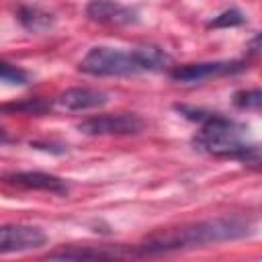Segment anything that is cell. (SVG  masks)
I'll return each instance as SVG.
<instances>
[{"label": "cell", "mask_w": 262, "mask_h": 262, "mask_svg": "<svg viewBox=\"0 0 262 262\" xmlns=\"http://www.w3.org/2000/svg\"><path fill=\"white\" fill-rule=\"evenodd\" d=\"M0 82L12 84V86H23V84L29 82V74L23 72L16 66H10L6 61H0Z\"/></svg>", "instance_id": "cell-12"}, {"label": "cell", "mask_w": 262, "mask_h": 262, "mask_svg": "<svg viewBox=\"0 0 262 262\" xmlns=\"http://www.w3.org/2000/svg\"><path fill=\"white\" fill-rule=\"evenodd\" d=\"M143 129V121L137 115L121 113V115H98L82 121L78 131L90 137L98 135H135Z\"/></svg>", "instance_id": "cell-4"}, {"label": "cell", "mask_w": 262, "mask_h": 262, "mask_svg": "<svg viewBox=\"0 0 262 262\" xmlns=\"http://www.w3.org/2000/svg\"><path fill=\"white\" fill-rule=\"evenodd\" d=\"M108 102V94L96 88H70L66 92H61L53 106L61 113H82V111H90V108H98L104 106Z\"/></svg>", "instance_id": "cell-7"}, {"label": "cell", "mask_w": 262, "mask_h": 262, "mask_svg": "<svg viewBox=\"0 0 262 262\" xmlns=\"http://www.w3.org/2000/svg\"><path fill=\"white\" fill-rule=\"evenodd\" d=\"M233 102L239 108L258 111L260 108V102H262V94H260V90H242V92H237L233 96Z\"/></svg>", "instance_id": "cell-13"}, {"label": "cell", "mask_w": 262, "mask_h": 262, "mask_svg": "<svg viewBox=\"0 0 262 262\" xmlns=\"http://www.w3.org/2000/svg\"><path fill=\"white\" fill-rule=\"evenodd\" d=\"M2 180L8 184L31 188V190H47V192H55V194L68 192L66 180H61L59 176L47 174V172H10V174H4Z\"/></svg>", "instance_id": "cell-8"}, {"label": "cell", "mask_w": 262, "mask_h": 262, "mask_svg": "<svg viewBox=\"0 0 262 262\" xmlns=\"http://www.w3.org/2000/svg\"><path fill=\"white\" fill-rule=\"evenodd\" d=\"M18 20L29 31H45L53 25V18L49 12H43L39 8H31V6H23L18 10Z\"/></svg>", "instance_id": "cell-11"}, {"label": "cell", "mask_w": 262, "mask_h": 262, "mask_svg": "<svg viewBox=\"0 0 262 262\" xmlns=\"http://www.w3.org/2000/svg\"><path fill=\"white\" fill-rule=\"evenodd\" d=\"M170 55L158 47H135V49H113L92 47L80 61V72L88 76H133L141 72H158L170 63Z\"/></svg>", "instance_id": "cell-2"}, {"label": "cell", "mask_w": 262, "mask_h": 262, "mask_svg": "<svg viewBox=\"0 0 262 262\" xmlns=\"http://www.w3.org/2000/svg\"><path fill=\"white\" fill-rule=\"evenodd\" d=\"M246 20V16L239 12V10H235V8H231V10H225V12H221L219 16H215L211 23H209V27H215V29H225V27H237V25H242Z\"/></svg>", "instance_id": "cell-14"}, {"label": "cell", "mask_w": 262, "mask_h": 262, "mask_svg": "<svg viewBox=\"0 0 262 262\" xmlns=\"http://www.w3.org/2000/svg\"><path fill=\"white\" fill-rule=\"evenodd\" d=\"M194 145L215 158H235L252 166L260 162V149L256 143L246 141V129L219 113H211L201 123Z\"/></svg>", "instance_id": "cell-3"}, {"label": "cell", "mask_w": 262, "mask_h": 262, "mask_svg": "<svg viewBox=\"0 0 262 262\" xmlns=\"http://www.w3.org/2000/svg\"><path fill=\"white\" fill-rule=\"evenodd\" d=\"M45 242L47 235L35 225H0V254L37 250Z\"/></svg>", "instance_id": "cell-6"}, {"label": "cell", "mask_w": 262, "mask_h": 262, "mask_svg": "<svg viewBox=\"0 0 262 262\" xmlns=\"http://www.w3.org/2000/svg\"><path fill=\"white\" fill-rule=\"evenodd\" d=\"M246 66L242 61H205V63H186L170 72V78L178 84H201L205 80L242 72Z\"/></svg>", "instance_id": "cell-5"}, {"label": "cell", "mask_w": 262, "mask_h": 262, "mask_svg": "<svg viewBox=\"0 0 262 262\" xmlns=\"http://www.w3.org/2000/svg\"><path fill=\"white\" fill-rule=\"evenodd\" d=\"M252 233V223L242 217H217L209 221H201L194 225L168 229L164 233L151 235L145 244L137 246V256H160L178 250L203 248L209 244L233 242Z\"/></svg>", "instance_id": "cell-1"}, {"label": "cell", "mask_w": 262, "mask_h": 262, "mask_svg": "<svg viewBox=\"0 0 262 262\" xmlns=\"http://www.w3.org/2000/svg\"><path fill=\"white\" fill-rule=\"evenodd\" d=\"M119 256H123V252L106 250V248H92V246H86V248L72 246V248L49 254V258H61V260H100V258H119Z\"/></svg>", "instance_id": "cell-10"}, {"label": "cell", "mask_w": 262, "mask_h": 262, "mask_svg": "<svg viewBox=\"0 0 262 262\" xmlns=\"http://www.w3.org/2000/svg\"><path fill=\"white\" fill-rule=\"evenodd\" d=\"M4 141H8V135H6V131L0 127V143H4Z\"/></svg>", "instance_id": "cell-15"}, {"label": "cell", "mask_w": 262, "mask_h": 262, "mask_svg": "<svg viewBox=\"0 0 262 262\" xmlns=\"http://www.w3.org/2000/svg\"><path fill=\"white\" fill-rule=\"evenodd\" d=\"M88 18L96 20V23H108V25H129V23H137V12L117 4L113 0H92L86 8Z\"/></svg>", "instance_id": "cell-9"}]
</instances>
